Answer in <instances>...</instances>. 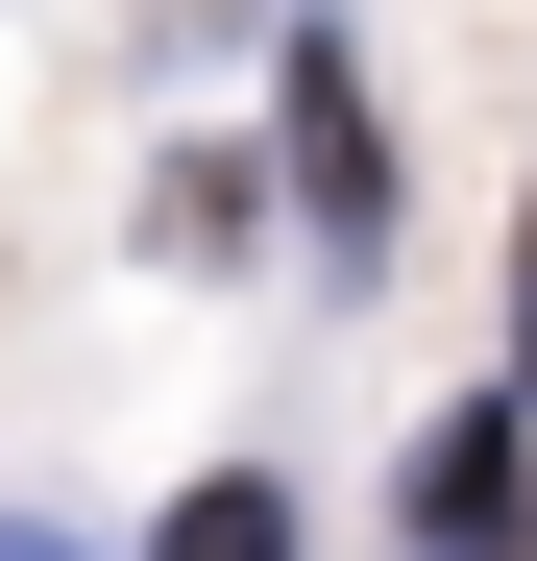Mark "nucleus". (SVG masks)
Returning <instances> with one entry per match:
<instances>
[{"label": "nucleus", "instance_id": "obj_3", "mask_svg": "<svg viewBox=\"0 0 537 561\" xmlns=\"http://www.w3.org/2000/svg\"><path fill=\"white\" fill-rule=\"evenodd\" d=\"M147 561H294V489H268V463H220V489H171Z\"/></svg>", "mask_w": 537, "mask_h": 561}, {"label": "nucleus", "instance_id": "obj_5", "mask_svg": "<svg viewBox=\"0 0 537 561\" xmlns=\"http://www.w3.org/2000/svg\"><path fill=\"white\" fill-rule=\"evenodd\" d=\"M0 561H73V537H49V513H25V537H0Z\"/></svg>", "mask_w": 537, "mask_h": 561}, {"label": "nucleus", "instance_id": "obj_1", "mask_svg": "<svg viewBox=\"0 0 537 561\" xmlns=\"http://www.w3.org/2000/svg\"><path fill=\"white\" fill-rule=\"evenodd\" d=\"M391 537L415 561H537V391H465L415 463H391Z\"/></svg>", "mask_w": 537, "mask_h": 561}, {"label": "nucleus", "instance_id": "obj_2", "mask_svg": "<svg viewBox=\"0 0 537 561\" xmlns=\"http://www.w3.org/2000/svg\"><path fill=\"white\" fill-rule=\"evenodd\" d=\"M268 99H294V196H318V244L367 268V244H391V123H367V49H342V25H294V49H268Z\"/></svg>", "mask_w": 537, "mask_h": 561}, {"label": "nucleus", "instance_id": "obj_4", "mask_svg": "<svg viewBox=\"0 0 537 561\" xmlns=\"http://www.w3.org/2000/svg\"><path fill=\"white\" fill-rule=\"evenodd\" d=\"M513 391H537V196H513Z\"/></svg>", "mask_w": 537, "mask_h": 561}]
</instances>
